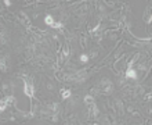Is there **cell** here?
I'll return each mask as SVG.
<instances>
[{
	"label": "cell",
	"instance_id": "cell-1",
	"mask_svg": "<svg viewBox=\"0 0 152 125\" xmlns=\"http://www.w3.org/2000/svg\"><path fill=\"white\" fill-rule=\"evenodd\" d=\"M98 92L101 93H112L113 92V89H115V85L112 82L111 79L108 78H103L100 81V85H98Z\"/></svg>",
	"mask_w": 152,
	"mask_h": 125
},
{
	"label": "cell",
	"instance_id": "cell-2",
	"mask_svg": "<svg viewBox=\"0 0 152 125\" xmlns=\"http://www.w3.org/2000/svg\"><path fill=\"white\" fill-rule=\"evenodd\" d=\"M24 93L25 96H28L29 99H33L35 96V86L31 81H28L27 78H24Z\"/></svg>",
	"mask_w": 152,
	"mask_h": 125
},
{
	"label": "cell",
	"instance_id": "cell-3",
	"mask_svg": "<svg viewBox=\"0 0 152 125\" xmlns=\"http://www.w3.org/2000/svg\"><path fill=\"white\" fill-rule=\"evenodd\" d=\"M126 78L136 81L137 79V71L133 67H127V69H126Z\"/></svg>",
	"mask_w": 152,
	"mask_h": 125
},
{
	"label": "cell",
	"instance_id": "cell-4",
	"mask_svg": "<svg viewBox=\"0 0 152 125\" xmlns=\"http://www.w3.org/2000/svg\"><path fill=\"white\" fill-rule=\"evenodd\" d=\"M115 108H116L118 114H123L125 113V106H123V102H122L120 99L115 100Z\"/></svg>",
	"mask_w": 152,
	"mask_h": 125
},
{
	"label": "cell",
	"instance_id": "cell-5",
	"mask_svg": "<svg viewBox=\"0 0 152 125\" xmlns=\"http://www.w3.org/2000/svg\"><path fill=\"white\" fill-rule=\"evenodd\" d=\"M90 107H91V117H94V118L100 117V111H98L97 104H95V103H93V104H90Z\"/></svg>",
	"mask_w": 152,
	"mask_h": 125
},
{
	"label": "cell",
	"instance_id": "cell-6",
	"mask_svg": "<svg viewBox=\"0 0 152 125\" xmlns=\"http://www.w3.org/2000/svg\"><path fill=\"white\" fill-rule=\"evenodd\" d=\"M68 56H69V45H64V49H62V57H61L60 63H61L62 60H65V59H68Z\"/></svg>",
	"mask_w": 152,
	"mask_h": 125
},
{
	"label": "cell",
	"instance_id": "cell-7",
	"mask_svg": "<svg viewBox=\"0 0 152 125\" xmlns=\"http://www.w3.org/2000/svg\"><path fill=\"white\" fill-rule=\"evenodd\" d=\"M6 39H7V36H6V29L3 25H0V42H1V43H6Z\"/></svg>",
	"mask_w": 152,
	"mask_h": 125
},
{
	"label": "cell",
	"instance_id": "cell-8",
	"mask_svg": "<svg viewBox=\"0 0 152 125\" xmlns=\"http://www.w3.org/2000/svg\"><path fill=\"white\" fill-rule=\"evenodd\" d=\"M0 71L1 72H7V65H6V59L1 57L0 59Z\"/></svg>",
	"mask_w": 152,
	"mask_h": 125
},
{
	"label": "cell",
	"instance_id": "cell-9",
	"mask_svg": "<svg viewBox=\"0 0 152 125\" xmlns=\"http://www.w3.org/2000/svg\"><path fill=\"white\" fill-rule=\"evenodd\" d=\"M7 106H9V103H7V100H6V99H0V113H3V111H6Z\"/></svg>",
	"mask_w": 152,
	"mask_h": 125
},
{
	"label": "cell",
	"instance_id": "cell-10",
	"mask_svg": "<svg viewBox=\"0 0 152 125\" xmlns=\"http://www.w3.org/2000/svg\"><path fill=\"white\" fill-rule=\"evenodd\" d=\"M72 95V92L69 90V89H64L62 92H61V97H62L64 100H67V99H69Z\"/></svg>",
	"mask_w": 152,
	"mask_h": 125
},
{
	"label": "cell",
	"instance_id": "cell-11",
	"mask_svg": "<svg viewBox=\"0 0 152 125\" xmlns=\"http://www.w3.org/2000/svg\"><path fill=\"white\" fill-rule=\"evenodd\" d=\"M19 17H21V18H24V21H25V25H28V27L31 25V20H29V17H28V15L24 13V11H21V13H19Z\"/></svg>",
	"mask_w": 152,
	"mask_h": 125
},
{
	"label": "cell",
	"instance_id": "cell-12",
	"mask_svg": "<svg viewBox=\"0 0 152 125\" xmlns=\"http://www.w3.org/2000/svg\"><path fill=\"white\" fill-rule=\"evenodd\" d=\"M44 22H46V25H49V27H51L54 24V18H53V15H46L44 17Z\"/></svg>",
	"mask_w": 152,
	"mask_h": 125
},
{
	"label": "cell",
	"instance_id": "cell-13",
	"mask_svg": "<svg viewBox=\"0 0 152 125\" xmlns=\"http://www.w3.org/2000/svg\"><path fill=\"white\" fill-rule=\"evenodd\" d=\"M27 53H28V57H32V56L35 54V45H29Z\"/></svg>",
	"mask_w": 152,
	"mask_h": 125
},
{
	"label": "cell",
	"instance_id": "cell-14",
	"mask_svg": "<svg viewBox=\"0 0 152 125\" xmlns=\"http://www.w3.org/2000/svg\"><path fill=\"white\" fill-rule=\"evenodd\" d=\"M85 103H86V104H89V106H90V104H93V103H94V97L91 96V95L85 96Z\"/></svg>",
	"mask_w": 152,
	"mask_h": 125
},
{
	"label": "cell",
	"instance_id": "cell-15",
	"mask_svg": "<svg viewBox=\"0 0 152 125\" xmlns=\"http://www.w3.org/2000/svg\"><path fill=\"white\" fill-rule=\"evenodd\" d=\"M87 9H89V7H87V6H86V4H83V6H82V7H80V9L77 10V11H79V13H77V14H79V15H85V14L87 13Z\"/></svg>",
	"mask_w": 152,
	"mask_h": 125
},
{
	"label": "cell",
	"instance_id": "cell-16",
	"mask_svg": "<svg viewBox=\"0 0 152 125\" xmlns=\"http://www.w3.org/2000/svg\"><path fill=\"white\" fill-rule=\"evenodd\" d=\"M98 56V50L97 49H93V50L90 51V54H89V59H95Z\"/></svg>",
	"mask_w": 152,
	"mask_h": 125
},
{
	"label": "cell",
	"instance_id": "cell-17",
	"mask_svg": "<svg viewBox=\"0 0 152 125\" xmlns=\"http://www.w3.org/2000/svg\"><path fill=\"white\" fill-rule=\"evenodd\" d=\"M79 60H80L82 63H87V61H89V54H85V53H83V54H80Z\"/></svg>",
	"mask_w": 152,
	"mask_h": 125
},
{
	"label": "cell",
	"instance_id": "cell-18",
	"mask_svg": "<svg viewBox=\"0 0 152 125\" xmlns=\"http://www.w3.org/2000/svg\"><path fill=\"white\" fill-rule=\"evenodd\" d=\"M46 88H47V90H54V89H55V86H54L53 82L47 81V82H46Z\"/></svg>",
	"mask_w": 152,
	"mask_h": 125
},
{
	"label": "cell",
	"instance_id": "cell-19",
	"mask_svg": "<svg viewBox=\"0 0 152 125\" xmlns=\"http://www.w3.org/2000/svg\"><path fill=\"white\" fill-rule=\"evenodd\" d=\"M51 27H53V28H57V29H61V28H64V24H62V22H55V21H54V24L51 25Z\"/></svg>",
	"mask_w": 152,
	"mask_h": 125
},
{
	"label": "cell",
	"instance_id": "cell-20",
	"mask_svg": "<svg viewBox=\"0 0 152 125\" xmlns=\"http://www.w3.org/2000/svg\"><path fill=\"white\" fill-rule=\"evenodd\" d=\"M82 47H86V38H85V35L82 36Z\"/></svg>",
	"mask_w": 152,
	"mask_h": 125
},
{
	"label": "cell",
	"instance_id": "cell-21",
	"mask_svg": "<svg viewBox=\"0 0 152 125\" xmlns=\"http://www.w3.org/2000/svg\"><path fill=\"white\" fill-rule=\"evenodd\" d=\"M4 4L7 6V7H10V6H11V0H4Z\"/></svg>",
	"mask_w": 152,
	"mask_h": 125
}]
</instances>
